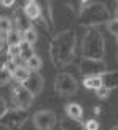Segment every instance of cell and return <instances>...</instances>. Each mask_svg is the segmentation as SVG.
<instances>
[{"label":"cell","instance_id":"cell-1","mask_svg":"<svg viewBox=\"0 0 118 130\" xmlns=\"http://www.w3.org/2000/svg\"><path fill=\"white\" fill-rule=\"evenodd\" d=\"M77 40H78V36L72 29L59 32L57 36L51 39L50 55H51V59L54 63V66H57V68L67 66L69 63H72L73 56H75Z\"/></svg>","mask_w":118,"mask_h":130},{"label":"cell","instance_id":"cell-2","mask_svg":"<svg viewBox=\"0 0 118 130\" xmlns=\"http://www.w3.org/2000/svg\"><path fill=\"white\" fill-rule=\"evenodd\" d=\"M110 21V11L101 2H83V8L78 13V24L85 27H96Z\"/></svg>","mask_w":118,"mask_h":130},{"label":"cell","instance_id":"cell-3","mask_svg":"<svg viewBox=\"0 0 118 130\" xmlns=\"http://www.w3.org/2000/svg\"><path fill=\"white\" fill-rule=\"evenodd\" d=\"M81 53L83 58L88 59H104L105 40L97 27H86V32L81 40Z\"/></svg>","mask_w":118,"mask_h":130},{"label":"cell","instance_id":"cell-4","mask_svg":"<svg viewBox=\"0 0 118 130\" xmlns=\"http://www.w3.org/2000/svg\"><path fill=\"white\" fill-rule=\"evenodd\" d=\"M29 119L27 109H19V108H11L5 112V116L0 119V125L8 128V130H19Z\"/></svg>","mask_w":118,"mask_h":130},{"label":"cell","instance_id":"cell-5","mask_svg":"<svg viewBox=\"0 0 118 130\" xmlns=\"http://www.w3.org/2000/svg\"><path fill=\"white\" fill-rule=\"evenodd\" d=\"M54 90L59 96H72L78 92V82L72 74L59 72L54 79Z\"/></svg>","mask_w":118,"mask_h":130},{"label":"cell","instance_id":"cell-6","mask_svg":"<svg viewBox=\"0 0 118 130\" xmlns=\"http://www.w3.org/2000/svg\"><path fill=\"white\" fill-rule=\"evenodd\" d=\"M78 69L85 77H94V76H102L104 72H107V64L104 59H88L83 58L80 64H78Z\"/></svg>","mask_w":118,"mask_h":130},{"label":"cell","instance_id":"cell-7","mask_svg":"<svg viewBox=\"0 0 118 130\" xmlns=\"http://www.w3.org/2000/svg\"><path fill=\"white\" fill-rule=\"evenodd\" d=\"M34 125L37 130H51L54 127V124L57 121L56 112L51 109H43V111H37L32 117Z\"/></svg>","mask_w":118,"mask_h":130},{"label":"cell","instance_id":"cell-8","mask_svg":"<svg viewBox=\"0 0 118 130\" xmlns=\"http://www.w3.org/2000/svg\"><path fill=\"white\" fill-rule=\"evenodd\" d=\"M11 98H13L14 104H16V108H19V109H27L34 101V95L27 88H24L22 85H16L13 88Z\"/></svg>","mask_w":118,"mask_h":130},{"label":"cell","instance_id":"cell-9","mask_svg":"<svg viewBox=\"0 0 118 130\" xmlns=\"http://www.w3.org/2000/svg\"><path fill=\"white\" fill-rule=\"evenodd\" d=\"M22 87L27 88L29 92L35 96V95H38L43 90V77L40 76V72H31V76L22 84Z\"/></svg>","mask_w":118,"mask_h":130},{"label":"cell","instance_id":"cell-10","mask_svg":"<svg viewBox=\"0 0 118 130\" xmlns=\"http://www.w3.org/2000/svg\"><path fill=\"white\" fill-rule=\"evenodd\" d=\"M22 8L16 10V14H14V26H16V29L21 34L26 32V31H29V29H32V21L26 16V13H24Z\"/></svg>","mask_w":118,"mask_h":130},{"label":"cell","instance_id":"cell-11","mask_svg":"<svg viewBox=\"0 0 118 130\" xmlns=\"http://www.w3.org/2000/svg\"><path fill=\"white\" fill-rule=\"evenodd\" d=\"M24 13H26V16L31 19V21H37V19L42 18V7L40 3L35 2V0H31V2H26L24 5Z\"/></svg>","mask_w":118,"mask_h":130},{"label":"cell","instance_id":"cell-12","mask_svg":"<svg viewBox=\"0 0 118 130\" xmlns=\"http://www.w3.org/2000/svg\"><path fill=\"white\" fill-rule=\"evenodd\" d=\"M102 87H105L107 90H113L118 87V69L115 71H107L101 76Z\"/></svg>","mask_w":118,"mask_h":130},{"label":"cell","instance_id":"cell-13","mask_svg":"<svg viewBox=\"0 0 118 130\" xmlns=\"http://www.w3.org/2000/svg\"><path fill=\"white\" fill-rule=\"evenodd\" d=\"M66 117L73 119V121H80L83 117V108L78 103H69L66 106Z\"/></svg>","mask_w":118,"mask_h":130},{"label":"cell","instance_id":"cell-14","mask_svg":"<svg viewBox=\"0 0 118 130\" xmlns=\"http://www.w3.org/2000/svg\"><path fill=\"white\" fill-rule=\"evenodd\" d=\"M29 76H31V71L26 68V64H18V68L14 69V72H13V79L19 85H22V84L27 80Z\"/></svg>","mask_w":118,"mask_h":130},{"label":"cell","instance_id":"cell-15","mask_svg":"<svg viewBox=\"0 0 118 130\" xmlns=\"http://www.w3.org/2000/svg\"><path fill=\"white\" fill-rule=\"evenodd\" d=\"M5 42L8 43V47H13V45H19L22 42V34L18 31L16 27H13L11 31H8L5 34Z\"/></svg>","mask_w":118,"mask_h":130},{"label":"cell","instance_id":"cell-16","mask_svg":"<svg viewBox=\"0 0 118 130\" xmlns=\"http://www.w3.org/2000/svg\"><path fill=\"white\" fill-rule=\"evenodd\" d=\"M61 127L62 130H86L85 124H81V121H73V119H69V117L62 119Z\"/></svg>","mask_w":118,"mask_h":130},{"label":"cell","instance_id":"cell-17","mask_svg":"<svg viewBox=\"0 0 118 130\" xmlns=\"http://www.w3.org/2000/svg\"><path fill=\"white\" fill-rule=\"evenodd\" d=\"M24 64H26V68L31 72H38V71H40V68H42V64H43V61H42V58L38 56V55H34V56L29 58Z\"/></svg>","mask_w":118,"mask_h":130},{"label":"cell","instance_id":"cell-18","mask_svg":"<svg viewBox=\"0 0 118 130\" xmlns=\"http://www.w3.org/2000/svg\"><path fill=\"white\" fill-rule=\"evenodd\" d=\"M83 85L88 90H99L102 87V80L99 76H94V77H85L83 79Z\"/></svg>","mask_w":118,"mask_h":130},{"label":"cell","instance_id":"cell-19","mask_svg":"<svg viewBox=\"0 0 118 130\" xmlns=\"http://www.w3.org/2000/svg\"><path fill=\"white\" fill-rule=\"evenodd\" d=\"M19 48H21V59H24V61H27L29 58H32L34 55V45H29V43H26V42H21L19 43Z\"/></svg>","mask_w":118,"mask_h":130},{"label":"cell","instance_id":"cell-20","mask_svg":"<svg viewBox=\"0 0 118 130\" xmlns=\"http://www.w3.org/2000/svg\"><path fill=\"white\" fill-rule=\"evenodd\" d=\"M37 40H38V32L34 27L29 29V31H26V32H22V42H26L29 45H34Z\"/></svg>","mask_w":118,"mask_h":130},{"label":"cell","instance_id":"cell-21","mask_svg":"<svg viewBox=\"0 0 118 130\" xmlns=\"http://www.w3.org/2000/svg\"><path fill=\"white\" fill-rule=\"evenodd\" d=\"M13 29V21L8 16H0V34H7Z\"/></svg>","mask_w":118,"mask_h":130},{"label":"cell","instance_id":"cell-22","mask_svg":"<svg viewBox=\"0 0 118 130\" xmlns=\"http://www.w3.org/2000/svg\"><path fill=\"white\" fill-rule=\"evenodd\" d=\"M13 79V74L8 71L5 66L0 68V85H7V84Z\"/></svg>","mask_w":118,"mask_h":130},{"label":"cell","instance_id":"cell-23","mask_svg":"<svg viewBox=\"0 0 118 130\" xmlns=\"http://www.w3.org/2000/svg\"><path fill=\"white\" fill-rule=\"evenodd\" d=\"M19 56H21V48H19V45L8 47V59H13V61H16Z\"/></svg>","mask_w":118,"mask_h":130},{"label":"cell","instance_id":"cell-24","mask_svg":"<svg viewBox=\"0 0 118 130\" xmlns=\"http://www.w3.org/2000/svg\"><path fill=\"white\" fill-rule=\"evenodd\" d=\"M107 31L110 34H113L115 37H118V19H110L109 23H107Z\"/></svg>","mask_w":118,"mask_h":130},{"label":"cell","instance_id":"cell-25","mask_svg":"<svg viewBox=\"0 0 118 130\" xmlns=\"http://www.w3.org/2000/svg\"><path fill=\"white\" fill-rule=\"evenodd\" d=\"M85 128L86 130H99V122L94 121V119H91V121H88L85 124Z\"/></svg>","mask_w":118,"mask_h":130},{"label":"cell","instance_id":"cell-26","mask_svg":"<svg viewBox=\"0 0 118 130\" xmlns=\"http://www.w3.org/2000/svg\"><path fill=\"white\" fill-rule=\"evenodd\" d=\"M109 93H110V90H107L105 87H101L99 90H96V95H97V98H101V100H104L109 96Z\"/></svg>","mask_w":118,"mask_h":130},{"label":"cell","instance_id":"cell-27","mask_svg":"<svg viewBox=\"0 0 118 130\" xmlns=\"http://www.w3.org/2000/svg\"><path fill=\"white\" fill-rule=\"evenodd\" d=\"M8 111V106H7V103H5V100L0 98V119H2L5 116V112Z\"/></svg>","mask_w":118,"mask_h":130},{"label":"cell","instance_id":"cell-28","mask_svg":"<svg viewBox=\"0 0 118 130\" xmlns=\"http://www.w3.org/2000/svg\"><path fill=\"white\" fill-rule=\"evenodd\" d=\"M0 5L5 8H11L13 5H16V2H13V0H3V2H0Z\"/></svg>","mask_w":118,"mask_h":130},{"label":"cell","instance_id":"cell-29","mask_svg":"<svg viewBox=\"0 0 118 130\" xmlns=\"http://www.w3.org/2000/svg\"><path fill=\"white\" fill-rule=\"evenodd\" d=\"M5 43H7V42H5V39L0 36V52H2V50L5 48Z\"/></svg>","mask_w":118,"mask_h":130},{"label":"cell","instance_id":"cell-30","mask_svg":"<svg viewBox=\"0 0 118 130\" xmlns=\"http://www.w3.org/2000/svg\"><path fill=\"white\" fill-rule=\"evenodd\" d=\"M115 19H118V7H116V10H115Z\"/></svg>","mask_w":118,"mask_h":130},{"label":"cell","instance_id":"cell-31","mask_svg":"<svg viewBox=\"0 0 118 130\" xmlns=\"http://www.w3.org/2000/svg\"><path fill=\"white\" fill-rule=\"evenodd\" d=\"M112 130H118V125H116V127H113V128H112Z\"/></svg>","mask_w":118,"mask_h":130},{"label":"cell","instance_id":"cell-32","mask_svg":"<svg viewBox=\"0 0 118 130\" xmlns=\"http://www.w3.org/2000/svg\"><path fill=\"white\" fill-rule=\"evenodd\" d=\"M116 45H118V37H116Z\"/></svg>","mask_w":118,"mask_h":130},{"label":"cell","instance_id":"cell-33","mask_svg":"<svg viewBox=\"0 0 118 130\" xmlns=\"http://www.w3.org/2000/svg\"><path fill=\"white\" fill-rule=\"evenodd\" d=\"M116 61H118V55H116Z\"/></svg>","mask_w":118,"mask_h":130}]
</instances>
